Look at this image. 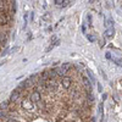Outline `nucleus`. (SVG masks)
<instances>
[{"instance_id": "obj_1", "label": "nucleus", "mask_w": 122, "mask_h": 122, "mask_svg": "<svg viewBox=\"0 0 122 122\" xmlns=\"http://www.w3.org/2000/svg\"><path fill=\"white\" fill-rule=\"evenodd\" d=\"M21 106L26 111H33L34 110V103L30 99H23L21 101Z\"/></svg>"}, {"instance_id": "obj_2", "label": "nucleus", "mask_w": 122, "mask_h": 122, "mask_svg": "<svg viewBox=\"0 0 122 122\" xmlns=\"http://www.w3.org/2000/svg\"><path fill=\"white\" fill-rule=\"evenodd\" d=\"M30 100L33 101V103H40V100H42V97H40V93L38 92V88L34 89V92L32 94H30Z\"/></svg>"}, {"instance_id": "obj_3", "label": "nucleus", "mask_w": 122, "mask_h": 122, "mask_svg": "<svg viewBox=\"0 0 122 122\" xmlns=\"http://www.w3.org/2000/svg\"><path fill=\"white\" fill-rule=\"evenodd\" d=\"M45 87L50 90H56L57 89V81L56 79H49L45 83Z\"/></svg>"}, {"instance_id": "obj_4", "label": "nucleus", "mask_w": 122, "mask_h": 122, "mask_svg": "<svg viewBox=\"0 0 122 122\" xmlns=\"http://www.w3.org/2000/svg\"><path fill=\"white\" fill-rule=\"evenodd\" d=\"M20 95H21V90H20L18 88L17 89H15L12 93H11V95H10V101H16L18 98H20Z\"/></svg>"}, {"instance_id": "obj_5", "label": "nucleus", "mask_w": 122, "mask_h": 122, "mask_svg": "<svg viewBox=\"0 0 122 122\" xmlns=\"http://www.w3.org/2000/svg\"><path fill=\"white\" fill-rule=\"evenodd\" d=\"M71 83H72V82H71L70 77H62V78H61V84L64 86L65 89H68L71 87Z\"/></svg>"}, {"instance_id": "obj_6", "label": "nucleus", "mask_w": 122, "mask_h": 122, "mask_svg": "<svg viewBox=\"0 0 122 122\" xmlns=\"http://www.w3.org/2000/svg\"><path fill=\"white\" fill-rule=\"evenodd\" d=\"M115 36V28H105L104 37L105 38H112Z\"/></svg>"}, {"instance_id": "obj_7", "label": "nucleus", "mask_w": 122, "mask_h": 122, "mask_svg": "<svg viewBox=\"0 0 122 122\" xmlns=\"http://www.w3.org/2000/svg\"><path fill=\"white\" fill-rule=\"evenodd\" d=\"M9 22V17H7V14L6 12H3L0 14V25L4 26V25H7Z\"/></svg>"}, {"instance_id": "obj_8", "label": "nucleus", "mask_w": 122, "mask_h": 122, "mask_svg": "<svg viewBox=\"0 0 122 122\" xmlns=\"http://www.w3.org/2000/svg\"><path fill=\"white\" fill-rule=\"evenodd\" d=\"M10 103H11L10 100H4L3 103H0V111H5V110H7V107L10 106Z\"/></svg>"}, {"instance_id": "obj_9", "label": "nucleus", "mask_w": 122, "mask_h": 122, "mask_svg": "<svg viewBox=\"0 0 122 122\" xmlns=\"http://www.w3.org/2000/svg\"><path fill=\"white\" fill-rule=\"evenodd\" d=\"M29 84H30V82H29V79H27V81H23V82L18 86V89L21 90V89H26V88H28L29 87Z\"/></svg>"}, {"instance_id": "obj_10", "label": "nucleus", "mask_w": 122, "mask_h": 122, "mask_svg": "<svg viewBox=\"0 0 122 122\" xmlns=\"http://www.w3.org/2000/svg\"><path fill=\"white\" fill-rule=\"evenodd\" d=\"M49 76H50V79H55V78L57 77L56 68H51V70H49Z\"/></svg>"}, {"instance_id": "obj_11", "label": "nucleus", "mask_w": 122, "mask_h": 122, "mask_svg": "<svg viewBox=\"0 0 122 122\" xmlns=\"http://www.w3.org/2000/svg\"><path fill=\"white\" fill-rule=\"evenodd\" d=\"M105 27L106 28H114V21L111 18H109V20H106L105 21Z\"/></svg>"}, {"instance_id": "obj_12", "label": "nucleus", "mask_w": 122, "mask_h": 122, "mask_svg": "<svg viewBox=\"0 0 122 122\" xmlns=\"http://www.w3.org/2000/svg\"><path fill=\"white\" fill-rule=\"evenodd\" d=\"M71 67H72V65H71V64H62V65H61V68H62L64 71H65V72H67V71H70L71 70Z\"/></svg>"}, {"instance_id": "obj_13", "label": "nucleus", "mask_w": 122, "mask_h": 122, "mask_svg": "<svg viewBox=\"0 0 122 122\" xmlns=\"http://www.w3.org/2000/svg\"><path fill=\"white\" fill-rule=\"evenodd\" d=\"M83 82H84L86 87L88 88V92L90 93V90H92V86H90V83H89V79H88L87 77H83Z\"/></svg>"}, {"instance_id": "obj_14", "label": "nucleus", "mask_w": 122, "mask_h": 122, "mask_svg": "<svg viewBox=\"0 0 122 122\" xmlns=\"http://www.w3.org/2000/svg\"><path fill=\"white\" fill-rule=\"evenodd\" d=\"M87 73H88V76H89V78H90V82H92V83H95V77H94L93 73H92V71L87 70Z\"/></svg>"}, {"instance_id": "obj_15", "label": "nucleus", "mask_w": 122, "mask_h": 122, "mask_svg": "<svg viewBox=\"0 0 122 122\" xmlns=\"http://www.w3.org/2000/svg\"><path fill=\"white\" fill-rule=\"evenodd\" d=\"M56 72H57V76H61V77H66V72L62 70V68H56Z\"/></svg>"}, {"instance_id": "obj_16", "label": "nucleus", "mask_w": 122, "mask_h": 122, "mask_svg": "<svg viewBox=\"0 0 122 122\" xmlns=\"http://www.w3.org/2000/svg\"><path fill=\"white\" fill-rule=\"evenodd\" d=\"M37 79H38V75H32V76H30L29 77V82H32V83H36L37 82Z\"/></svg>"}, {"instance_id": "obj_17", "label": "nucleus", "mask_w": 122, "mask_h": 122, "mask_svg": "<svg viewBox=\"0 0 122 122\" xmlns=\"http://www.w3.org/2000/svg\"><path fill=\"white\" fill-rule=\"evenodd\" d=\"M86 37H87V39L89 40V42H92V43L95 42V37H94V36H92V34H86Z\"/></svg>"}, {"instance_id": "obj_18", "label": "nucleus", "mask_w": 122, "mask_h": 122, "mask_svg": "<svg viewBox=\"0 0 122 122\" xmlns=\"http://www.w3.org/2000/svg\"><path fill=\"white\" fill-rule=\"evenodd\" d=\"M55 5H57V6H62L64 7V4H65V0H55Z\"/></svg>"}, {"instance_id": "obj_19", "label": "nucleus", "mask_w": 122, "mask_h": 122, "mask_svg": "<svg viewBox=\"0 0 122 122\" xmlns=\"http://www.w3.org/2000/svg\"><path fill=\"white\" fill-rule=\"evenodd\" d=\"M99 112H100V115H104V104L103 103L99 104Z\"/></svg>"}, {"instance_id": "obj_20", "label": "nucleus", "mask_w": 122, "mask_h": 122, "mask_svg": "<svg viewBox=\"0 0 122 122\" xmlns=\"http://www.w3.org/2000/svg\"><path fill=\"white\" fill-rule=\"evenodd\" d=\"M11 3V10H12V14L16 12V1H10Z\"/></svg>"}, {"instance_id": "obj_21", "label": "nucleus", "mask_w": 122, "mask_h": 122, "mask_svg": "<svg viewBox=\"0 0 122 122\" xmlns=\"http://www.w3.org/2000/svg\"><path fill=\"white\" fill-rule=\"evenodd\" d=\"M0 118H6V115L4 114V111H0Z\"/></svg>"}, {"instance_id": "obj_22", "label": "nucleus", "mask_w": 122, "mask_h": 122, "mask_svg": "<svg viewBox=\"0 0 122 122\" xmlns=\"http://www.w3.org/2000/svg\"><path fill=\"white\" fill-rule=\"evenodd\" d=\"M98 89H99V92H100V93L103 92V87H101V84H100V83H98Z\"/></svg>"}, {"instance_id": "obj_23", "label": "nucleus", "mask_w": 122, "mask_h": 122, "mask_svg": "<svg viewBox=\"0 0 122 122\" xmlns=\"http://www.w3.org/2000/svg\"><path fill=\"white\" fill-rule=\"evenodd\" d=\"M6 122H17L16 120H14V118H7L6 120Z\"/></svg>"}, {"instance_id": "obj_24", "label": "nucleus", "mask_w": 122, "mask_h": 122, "mask_svg": "<svg viewBox=\"0 0 122 122\" xmlns=\"http://www.w3.org/2000/svg\"><path fill=\"white\" fill-rule=\"evenodd\" d=\"M23 18H25V21L27 22V21H28V14H25V16H23Z\"/></svg>"}, {"instance_id": "obj_25", "label": "nucleus", "mask_w": 122, "mask_h": 122, "mask_svg": "<svg viewBox=\"0 0 122 122\" xmlns=\"http://www.w3.org/2000/svg\"><path fill=\"white\" fill-rule=\"evenodd\" d=\"M105 56H106V59H111V55H110V53H106V55H105Z\"/></svg>"}]
</instances>
